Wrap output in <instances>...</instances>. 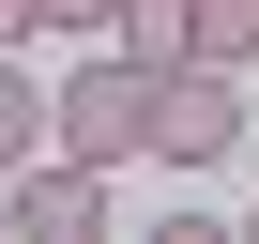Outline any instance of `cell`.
<instances>
[{"label": "cell", "instance_id": "ba28073f", "mask_svg": "<svg viewBox=\"0 0 259 244\" xmlns=\"http://www.w3.org/2000/svg\"><path fill=\"white\" fill-rule=\"evenodd\" d=\"M0 229H16V168H0Z\"/></svg>", "mask_w": 259, "mask_h": 244}, {"label": "cell", "instance_id": "6da1fadb", "mask_svg": "<svg viewBox=\"0 0 259 244\" xmlns=\"http://www.w3.org/2000/svg\"><path fill=\"white\" fill-rule=\"evenodd\" d=\"M153 92H168V76H153L138 46L76 61V76H61V138H46V153H76V168H122V153H153Z\"/></svg>", "mask_w": 259, "mask_h": 244}, {"label": "cell", "instance_id": "3957f363", "mask_svg": "<svg viewBox=\"0 0 259 244\" xmlns=\"http://www.w3.org/2000/svg\"><path fill=\"white\" fill-rule=\"evenodd\" d=\"M16 229H31V244H107V168L31 153V168H16Z\"/></svg>", "mask_w": 259, "mask_h": 244}, {"label": "cell", "instance_id": "277c9868", "mask_svg": "<svg viewBox=\"0 0 259 244\" xmlns=\"http://www.w3.org/2000/svg\"><path fill=\"white\" fill-rule=\"evenodd\" d=\"M46 138H61V92H31V76H16V46H0V168H31Z\"/></svg>", "mask_w": 259, "mask_h": 244}, {"label": "cell", "instance_id": "7a4b0ae2", "mask_svg": "<svg viewBox=\"0 0 259 244\" xmlns=\"http://www.w3.org/2000/svg\"><path fill=\"white\" fill-rule=\"evenodd\" d=\"M153 153H168V168L244 153V76H229V61H168V92H153Z\"/></svg>", "mask_w": 259, "mask_h": 244}, {"label": "cell", "instance_id": "5b68a950", "mask_svg": "<svg viewBox=\"0 0 259 244\" xmlns=\"http://www.w3.org/2000/svg\"><path fill=\"white\" fill-rule=\"evenodd\" d=\"M183 61H229V76H244V61H259V0H198V31H183Z\"/></svg>", "mask_w": 259, "mask_h": 244}, {"label": "cell", "instance_id": "8992f818", "mask_svg": "<svg viewBox=\"0 0 259 244\" xmlns=\"http://www.w3.org/2000/svg\"><path fill=\"white\" fill-rule=\"evenodd\" d=\"M46 31H122V0H46Z\"/></svg>", "mask_w": 259, "mask_h": 244}, {"label": "cell", "instance_id": "52a82bcc", "mask_svg": "<svg viewBox=\"0 0 259 244\" xmlns=\"http://www.w3.org/2000/svg\"><path fill=\"white\" fill-rule=\"evenodd\" d=\"M31 31H46V0H0V46H31Z\"/></svg>", "mask_w": 259, "mask_h": 244}]
</instances>
